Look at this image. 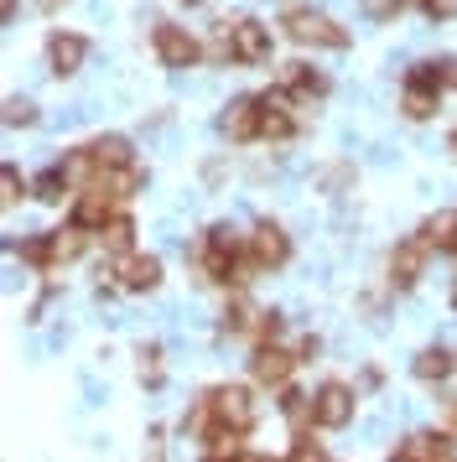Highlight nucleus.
<instances>
[{"label": "nucleus", "instance_id": "f257e3e1", "mask_svg": "<svg viewBox=\"0 0 457 462\" xmlns=\"http://www.w3.org/2000/svg\"><path fill=\"white\" fill-rule=\"evenodd\" d=\"M281 26H286L291 42H302V47H349V32L332 22V16L312 11V5H296V11H286V16H281Z\"/></svg>", "mask_w": 457, "mask_h": 462}, {"label": "nucleus", "instance_id": "f03ea898", "mask_svg": "<svg viewBox=\"0 0 457 462\" xmlns=\"http://www.w3.org/2000/svg\"><path fill=\"white\" fill-rule=\"evenodd\" d=\"M224 52L228 63H249V68H260L270 63V32L260 22H249V16H239L234 26H224Z\"/></svg>", "mask_w": 457, "mask_h": 462}, {"label": "nucleus", "instance_id": "7ed1b4c3", "mask_svg": "<svg viewBox=\"0 0 457 462\" xmlns=\"http://www.w3.org/2000/svg\"><path fill=\"white\" fill-rule=\"evenodd\" d=\"M156 58H162L166 68H192L198 58H203V47H198V37L187 32V26H172V22H156Z\"/></svg>", "mask_w": 457, "mask_h": 462}, {"label": "nucleus", "instance_id": "20e7f679", "mask_svg": "<svg viewBox=\"0 0 457 462\" xmlns=\"http://www.w3.org/2000/svg\"><path fill=\"white\" fill-rule=\"evenodd\" d=\"M208 405H213V416L224 420V426H234V431H249V426H255V400H249L245 384H219V390L208 395Z\"/></svg>", "mask_w": 457, "mask_h": 462}, {"label": "nucleus", "instance_id": "39448f33", "mask_svg": "<svg viewBox=\"0 0 457 462\" xmlns=\"http://www.w3.org/2000/svg\"><path fill=\"white\" fill-rule=\"evenodd\" d=\"M312 420H317L322 431L349 426V420H353V390H349V384H322V390L312 395Z\"/></svg>", "mask_w": 457, "mask_h": 462}, {"label": "nucleus", "instance_id": "423d86ee", "mask_svg": "<svg viewBox=\"0 0 457 462\" xmlns=\"http://www.w3.org/2000/svg\"><path fill=\"white\" fill-rule=\"evenodd\" d=\"M260 135H266V141H291V135H296V120H291V94L281 84L260 94Z\"/></svg>", "mask_w": 457, "mask_h": 462}, {"label": "nucleus", "instance_id": "0eeeda50", "mask_svg": "<svg viewBox=\"0 0 457 462\" xmlns=\"http://www.w3.org/2000/svg\"><path fill=\"white\" fill-rule=\"evenodd\" d=\"M249 254H255V265L260 271H281L291 260V239L281 224H260V229L249 234Z\"/></svg>", "mask_w": 457, "mask_h": 462}, {"label": "nucleus", "instance_id": "6e6552de", "mask_svg": "<svg viewBox=\"0 0 457 462\" xmlns=\"http://www.w3.org/2000/svg\"><path fill=\"white\" fill-rule=\"evenodd\" d=\"M219 130H224L228 141H255V135H260V94H239V99H228Z\"/></svg>", "mask_w": 457, "mask_h": 462}, {"label": "nucleus", "instance_id": "1a4fd4ad", "mask_svg": "<svg viewBox=\"0 0 457 462\" xmlns=\"http://www.w3.org/2000/svg\"><path fill=\"white\" fill-rule=\"evenodd\" d=\"M426 254H432V245L421 239V234H411V239H400L390 254V281L406 291V286H415L421 281V265H426Z\"/></svg>", "mask_w": 457, "mask_h": 462}, {"label": "nucleus", "instance_id": "9d476101", "mask_svg": "<svg viewBox=\"0 0 457 462\" xmlns=\"http://www.w3.org/2000/svg\"><path fill=\"white\" fill-rule=\"evenodd\" d=\"M452 457H457L452 437H442V431H421V437L400 441L390 462H452Z\"/></svg>", "mask_w": 457, "mask_h": 462}, {"label": "nucleus", "instance_id": "9b49d317", "mask_svg": "<svg viewBox=\"0 0 457 462\" xmlns=\"http://www.w3.org/2000/svg\"><path fill=\"white\" fill-rule=\"evenodd\" d=\"M291 369H296V358H291L281 343H260V348H255V358H249V374L260 379V384H275V390L291 379Z\"/></svg>", "mask_w": 457, "mask_h": 462}, {"label": "nucleus", "instance_id": "f8f14e48", "mask_svg": "<svg viewBox=\"0 0 457 462\" xmlns=\"http://www.w3.org/2000/svg\"><path fill=\"white\" fill-rule=\"evenodd\" d=\"M120 213H115V192L104 188H83L79 203H73V224L79 229H104V224H115Z\"/></svg>", "mask_w": 457, "mask_h": 462}, {"label": "nucleus", "instance_id": "ddd939ff", "mask_svg": "<svg viewBox=\"0 0 457 462\" xmlns=\"http://www.w3.org/2000/svg\"><path fill=\"white\" fill-rule=\"evenodd\" d=\"M115 275H120L125 291H151L162 281V260L156 254H120L115 260Z\"/></svg>", "mask_w": 457, "mask_h": 462}, {"label": "nucleus", "instance_id": "4468645a", "mask_svg": "<svg viewBox=\"0 0 457 462\" xmlns=\"http://www.w3.org/2000/svg\"><path fill=\"white\" fill-rule=\"evenodd\" d=\"M83 52H89V42H83L79 32H52V37H47V63H52V73H58V79L79 73Z\"/></svg>", "mask_w": 457, "mask_h": 462}, {"label": "nucleus", "instance_id": "2eb2a0df", "mask_svg": "<svg viewBox=\"0 0 457 462\" xmlns=\"http://www.w3.org/2000/svg\"><path fill=\"white\" fill-rule=\"evenodd\" d=\"M281 88L291 99H322L328 94V73H317L312 63H286L281 68Z\"/></svg>", "mask_w": 457, "mask_h": 462}, {"label": "nucleus", "instance_id": "dca6fc26", "mask_svg": "<svg viewBox=\"0 0 457 462\" xmlns=\"http://www.w3.org/2000/svg\"><path fill=\"white\" fill-rule=\"evenodd\" d=\"M421 239H426L432 250H447V254H457V208H442V213H432V218L421 224Z\"/></svg>", "mask_w": 457, "mask_h": 462}, {"label": "nucleus", "instance_id": "f3484780", "mask_svg": "<svg viewBox=\"0 0 457 462\" xmlns=\"http://www.w3.org/2000/svg\"><path fill=\"white\" fill-rule=\"evenodd\" d=\"M89 156H94V167H99V171L135 167V162H130V141H125V135H99V141H89Z\"/></svg>", "mask_w": 457, "mask_h": 462}, {"label": "nucleus", "instance_id": "a211bd4d", "mask_svg": "<svg viewBox=\"0 0 457 462\" xmlns=\"http://www.w3.org/2000/svg\"><path fill=\"white\" fill-rule=\"evenodd\" d=\"M47 245H52V265H68V260H79V254H83V245H89V229H79V224L52 229V234H47Z\"/></svg>", "mask_w": 457, "mask_h": 462}, {"label": "nucleus", "instance_id": "6ab92c4d", "mask_svg": "<svg viewBox=\"0 0 457 462\" xmlns=\"http://www.w3.org/2000/svg\"><path fill=\"white\" fill-rule=\"evenodd\" d=\"M447 79H452V63H415L406 84L426 88V94H442V84H447Z\"/></svg>", "mask_w": 457, "mask_h": 462}, {"label": "nucleus", "instance_id": "aec40b11", "mask_svg": "<svg viewBox=\"0 0 457 462\" xmlns=\"http://www.w3.org/2000/svg\"><path fill=\"white\" fill-rule=\"evenodd\" d=\"M452 374V358H447V348H426V354L415 358V379H426V384H436V379Z\"/></svg>", "mask_w": 457, "mask_h": 462}, {"label": "nucleus", "instance_id": "412c9836", "mask_svg": "<svg viewBox=\"0 0 457 462\" xmlns=\"http://www.w3.org/2000/svg\"><path fill=\"white\" fill-rule=\"evenodd\" d=\"M281 416L302 431V426L312 420V395H302V390H286V384H281Z\"/></svg>", "mask_w": 457, "mask_h": 462}, {"label": "nucleus", "instance_id": "4be33fe9", "mask_svg": "<svg viewBox=\"0 0 457 462\" xmlns=\"http://www.w3.org/2000/svg\"><path fill=\"white\" fill-rule=\"evenodd\" d=\"M260 317H266V312H249L245 301H228L219 322H224V333H255V328H260Z\"/></svg>", "mask_w": 457, "mask_h": 462}, {"label": "nucleus", "instance_id": "5701e85b", "mask_svg": "<svg viewBox=\"0 0 457 462\" xmlns=\"http://www.w3.org/2000/svg\"><path fill=\"white\" fill-rule=\"evenodd\" d=\"M99 234H104V250H109V254H130V234H135V224L120 213V218H115V224H104Z\"/></svg>", "mask_w": 457, "mask_h": 462}, {"label": "nucleus", "instance_id": "b1692460", "mask_svg": "<svg viewBox=\"0 0 457 462\" xmlns=\"http://www.w3.org/2000/svg\"><path fill=\"white\" fill-rule=\"evenodd\" d=\"M436 99H442V94H426V88H411V84H406V99H400V105H406V115H411V120H432V115H436Z\"/></svg>", "mask_w": 457, "mask_h": 462}, {"label": "nucleus", "instance_id": "393cba45", "mask_svg": "<svg viewBox=\"0 0 457 462\" xmlns=\"http://www.w3.org/2000/svg\"><path fill=\"white\" fill-rule=\"evenodd\" d=\"M32 192H37L42 203H58L62 192H68V171H62V167H52V171H42L37 182H32Z\"/></svg>", "mask_w": 457, "mask_h": 462}, {"label": "nucleus", "instance_id": "a878e982", "mask_svg": "<svg viewBox=\"0 0 457 462\" xmlns=\"http://www.w3.org/2000/svg\"><path fill=\"white\" fill-rule=\"evenodd\" d=\"M21 260H26V265H37V271H52V245H47V234L26 239V245H21Z\"/></svg>", "mask_w": 457, "mask_h": 462}, {"label": "nucleus", "instance_id": "bb28decb", "mask_svg": "<svg viewBox=\"0 0 457 462\" xmlns=\"http://www.w3.org/2000/svg\"><path fill=\"white\" fill-rule=\"evenodd\" d=\"M32 120H37L32 99H11V105H5V125H32Z\"/></svg>", "mask_w": 457, "mask_h": 462}, {"label": "nucleus", "instance_id": "cd10ccee", "mask_svg": "<svg viewBox=\"0 0 457 462\" xmlns=\"http://www.w3.org/2000/svg\"><path fill=\"white\" fill-rule=\"evenodd\" d=\"M286 462H328V452H322V447H317V441H296V447H291V457Z\"/></svg>", "mask_w": 457, "mask_h": 462}, {"label": "nucleus", "instance_id": "c85d7f7f", "mask_svg": "<svg viewBox=\"0 0 457 462\" xmlns=\"http://www.w3.org/2000/svg\"><path fill=\"white\" fill-rule=\"evenodd\" d=\"M0 182H5V208H16V198L26 192V182L16 177V167H0Z\"/></svg>", "mask_w": 457, "mask_h": 462}, {"label": "nucleus", "instance_id": "c756f323", "mask_svg": "<svg viewBox=\"0 0 457 462\" xmlns=\"http://www.w3.org/2000/svg\"><path fill=\"white\" fill-rule=\"evenodd\" d=\"M156 358H162L156 348H145V354H141V379H145V384H162V364H156Z\"/></svg>", "mask_w": 457, "mask_h": 462}, {"label": "nucleus", "instance_id": "7c9ffc66", "mask_svg": "<svg viewBox=\"0 0 457 462\" xmlns=\"http://www.w3.org/2000/svg\"><path fill=\"white\" fill-rule=\"evenodd\" d=\"M421 11H426L432 22H452V16H457V0H426Z\"/></svg>", "mask_w": 457, "mask_h": 462}, {"label": "nucleus", "instance_id": "2f4dec72", "mask_svg": "<svg viewBox=\"0 0 457 462\" xmlns=\"http://www.w3.org/2000/svg\"><path fill=\"white\" fill-rule=\"evenodd\" d=\"M364 11L385 22V16H400V0H364Z\"/></svg>", "mask_w": 457, "mask_h": 462}, {"label": "nucleus", "instance_id": "473e14b6", "mask_svg": "<svg viewBox=\"0 0 457 462\" xmlns=\"http://www.w3.org/2000/svg\"><path fill=\"white\" fill-rule=\"evenodd\" d=\"M0 11H5V22H11V16H16V0H0Z\"/></svg>", "mask_w": 457, "mask_h": 462}, {"label": "nucleus", "instance_id": "72a5a7b5", "mask_svg": "<svg viewBox=\"0 0 457 462\" xmlns=\"http://www.w3.org/2000/svg\"><path fill=\"white\" fill-rule=\"evenodd\" d=\"M406 5H426V0H400V11H406Z\"/></svg>", "mask_w": 457, "mask_h": 462}, {"label": "nucleus", "instance_id": "f704fd0d", "mask_svg": "<svg viewBox=\"0 0 457 462\" xmlns=\"http://www.w3.org/2000/svg\"><path fill=\"white\" fill-rule=\"evenodd\" d=\"M203 462H228V457H213V452H208V457H203Z\"/></svg>", "mask_w": 457, "mask_h": 462}, {"label": "nucleus", "instance_id": "c9c22d12", "mask_svg": "<svg viewBox=\"0 0 457 462\" xmlns=\"http://www.w3.org/2000/svg\"><path fill=\"white\" fill-rule=\"evenodd\" d=\"M234 462H266V457H234Z\"/></svg>", "mask_w": 457, "mask_h": 462}, {"label": "nucleus", "instance_id": "e433bc0d", "mask_svg": "<svg viewBox=\"0 0 457 462\" xmlns=\"http://www.w3.org/2000/svg\"><path fill=\"white\" fill-rule=\"evenodd\" d=\"M452 84H457V63H452Z\"/></svg>", "mask_w": 457, "mask_h": 462}, {"label": "nucleus", "instance_id": "4c0bfd02", "mask_svg": "<svg viewBox=\"0 0 457 462\" xmlns=\"http://www.w3.org/2000/svg\"><path fill=\"white\" fill-rule=\"evenodd\" d=\"M452 151H457V130H452Z\"/></svg>", "mask_w": 457, "mask_h": 462}, {"label": "nucleus", "instance_id": "58836bf2", "mask_svg": "<svg viewBox=\"0 0 457 462\" xmlns=\"http://www.w3.org/2000/svg\"><path fill=\"white\" fill-rule=\"evenodd\" d=\"M47 5H58V0H47Z\"/></svg>", "mask_w": 457, "mask_h": 462}, {"label": "nucleus", "instance_id": "ea45409f", "mask_svg": "<svg viewBox=\"0 0 457 462\" xmlns=\"http://www.w3.org/2000/svg\"><path fill=\"white\" fill-rule=\"evenodd\" d=\"M452 301H457V291H452Z\"/></svg>", "mask_w": 457, "mask_h": 462}]
</instances>
